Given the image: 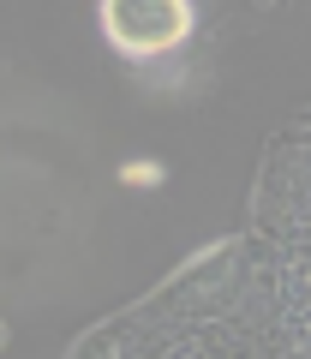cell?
Returning <instances> with one entry per match:
<instances>
[{
    "label": "cell",
    "instance_id": "cell-2",
    "mask_svg": "<svg viewBox=\"0 0 311 359\" xmlns=\"http://www.w3.org/2000/svg\"><path fill=\"white\" fill-rule=\"evenodd\" d=\"M120 180H126V186H162L168 168H162V162H126V168H120Z\"/></svg>",
    "mask_w": 311,
    "mask_h": 359
},
{
    "label": "cell",
    "instance_id": "cell-1",
    "mask_svg": "<svg viewBox=\"0 0 311 359\" xmlns=\"http://www.w3.org/2000/svg\"><path fill=\"white\" fill-rule=\"evenodd\" d=\"M102 18V36L114 54L126 60H162V54H180L198 30V6L192 0H102L96 6Z\"/></svg>",
    "mask_w": 311,
    "mask_h": 359
}]
</instances>
